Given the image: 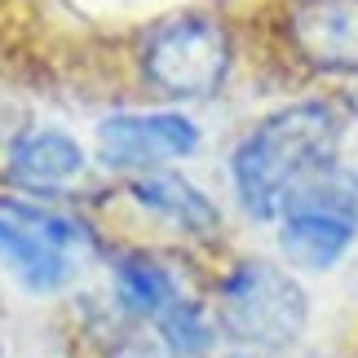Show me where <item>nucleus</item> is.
I'll return each mask as SVG.
<instances>
[{"instance_id":"obj_1","label":"nucleus","mask_w":358,"mask_h":358,"mask_svg":"<svg viewBox=\"0 0 358 358\" xmlns=\"http://www.w3.org/2000/svg\"><path fill=\"white\" fill-rule=\"evenodd\" d=\"M345 120L332 102L301 98L261 115L226 159L230 190L248 222H279L306 186L336 173Z\"/></svg>"},{"instance_id":"obj_2","label":"nucleus","mask_w":358,"mask_h":358,"mask_svg":"<svg viewBox=\"0 0 358 358\" xmlns=\"http://www.w3.org/2000/svg\"><path fill=\"white\" fill-rule=\"evenodd\" d=\"M137 80L150 98L182 111L186 102H208L222 93L235 66V40L217 13L182 9L142 27L133 45Z\"/></svg>"},{"instance_id":"obj_3","label":"nucleus","mask_w":358,"mask_h":358,"mask_svg":"<svg viewBox=\"0 0 358 358\" xmlns=\"http://www.w3.org/2000/svg\"><path fill=\"white\" fill-rule=\"evenodd\" d=\"M213 319L222 341L248 354H283L310 327V296L279 261L239 257L213 287Z\"/></svg>"},{"instance_id":"obj_4","label":"nucleus","mask_w":358,"mask_h":358,"mask_svg":"<svg viewBox=\"0 0 358 358\" xmlns=\"http://www.w3.org/2000/svg\"><path fill=\"white\" fill-rule=\"evenodd\" d=\"M203 146L199 124L177 106L150 111H111L93 124V164L120 173L124 182L142 173H164L177 159H190Z\"/></svg>"},{"instance_id":"obj_5","label":"nucleus","mask_w":358,"mask_h":358,"mask_svg":"<svg viewBox=\"0 0 358 358\" xmlns=\"http://www.w3.org/2000/svg\"><path fill=\"white\" fill-rule=\"evenodd\" d=\"M358 239V190L341 177L306 186L279 217V252L292 270L327 274Z\"/></svg>"},{"instance_id":"obj_6","label":"nucleus","mask_w":358,"mask_h":358,"mask_svg":"<svg viewBox=\"0 0 358 358\" xmlns=\"http://www.w3.org/2000/svg\"><path fill=\"white\" fill-rule=\"evenodd\" d=\"M5 186H13L18 199L58 203L71 199L93 173V146H85L62 124H27L13 133L0 159Z\"/></svg>"},{"instance_id":"obj_7","label":"nucleus","mask_w":358,"mask_h":358,"mask_svg":"<svg viewBox=\"0 0 358 358\" xmlns=\"http://www.w3.org/2000/svg\"><path fill=\"white\" fill-rule=\"evenodd\" d=\"M283 36L310 71L358 76V0H287Z\"/></svg>"},{"instance_id":"obj_8","label":"nucleus","mask_w":358,"mask_h":358,"mask_svg":"<svg viewBox=\"0 0 358 358\" xmlns=\"http://www.w3.org/2000/svg\"><path fill=\"white\" fill-rule=\"evenodd\" d=\"M106 279H111L115 314L129 327H150L164 310H173L190 292L182 274L150 248H115L106 257Z\"/></svg>"},{"instance_id":"obj_9","label":"nucleus","mask_w":358,"mask_h":358,"mask_svg":"<svg viewBox=\"0 0 358 358\" xmlns=\"http://www.w3.org/2000/svg\"><path fill=\"white\" fill-rule=\"evenodd\" d=\"M124 199L137 213H146L150 222L173 226L186 239H217L222 235V208L213 203V195L203 186H195L190 177L164 169V173H142L124 182Z\"/></svg>"},{"instance_id":"obj_10","label":"nucleus","mask_w":358,"mask_h":358,"mask_svg":"<svg viewBox=\"0 0 358 358\" xmlns=\"http://www.w3.org/2000/svg\"><path fill=\"white\" fill-rule=\"evenodd\" d=\"M0 266L18 279L31 296H58L76 283V261L40 243L9 213H0Z\"/></svg>"},{"instance_id":"obj_11","label":"nucleus","mask_w":358,"mask_h":358,"mask_svg":"<svg viewBox=\"0 0 358 358\" xmlns=\"http://www.w3.org/2000/svg\"><path fill=\"white\" fill-rule=\"evenodd\" d=\"M0 213H9L22 230H31L40 243H49L62 257H102V239L85 217L66 213L62 203H36V199H18V195H0Z\"/></svg>"},{"instance_id":"obj_12","label":"nucleus","mask_w":358,"mask_h":358,"mask_svg":"<svg viewBox=\"0 0 358 358\" xmlns=\"http://www.w3.org/2000/svg\"><path fill=\"white\" fill-rule=\"evenodd\" d=\"M146 332L164 350V358H217V345H222L213 306L195 292H186L173 310H164Z\"/></svg>"},{"instance_id":"obj_13","label":"nucleus","mask_w":358,"mask_h":358,"mask_svg":"<svg viewBox=\"0 0 358 358\" xmlns=\"http://www.w3.org/2000/svg\"><path fill=\"white\" fill-rule=\"evenodd\" d=\"M106 358H164V350L150 336H142V332L129 327V332H120V336L106 341Z\"/></svg>"},{"instance_id":"obj_14","label":"nucleus","mask_w":358,"mask_h":358,"mask_svg":"<svg viewBox=\"0 0 358 358\" xmlns=\"http://www.w3.org/2000/svg\"><path fill=\"white\" fill-rule=\"evenodd\" d=\"M13 133H18V129H13V124L5 120V111H0V146H9V142H13Z\"/></svg>"},{"instance_id":"obj_15","label":"nucleus","mask_w":358,"mask_h":358,"mask_svg":"<svg viewBox=\"0 0 358 358\" xmlns=\"http://www.w3.org/2000/svg\"><path fill=\"white\" fill-rule=\"evenodd\" d=\"M226 358H266V354H248V350H235V354H226Z\"/></svg>"}]
</instances>
